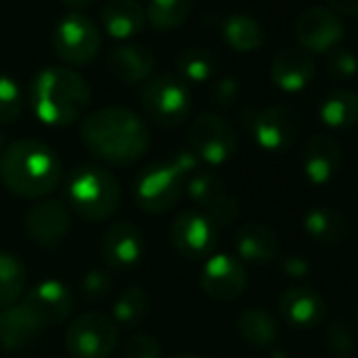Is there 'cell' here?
I'll return each instance as SVG.
<instances>
[{
  "mask_svg": "<svg viewBox=\"0 0 358 358\" xmlns=\"http://www.w3.org/2000/svg\"><path fill=\"white\" fill-rule=\"evenodd\" d=\"M226 184L224 179L215 173L209 171H196L190 182H188V196L192 199V203L207 213L213 205H217L224 196H226Z\"/></svg>",
  "mask_w": 358,
  "mask_h": 358,
  "instance_id": "4dcf8cb0",
  "label": "cell"
},
{
  "mask_svg": "<svg viewBox=\"0 0 358 358\" xmlns=\"http://www.w3.org/2000/svg\"><path fill=\"white\" fill-rule=\"evenodd\" d=\"M24 301L32 308V312L41 318L45 327L64 322L74 308V295L62 280H43L36 285Z\"/></svg>",
  "mask_w": 358,
  "mask_h": 358,
  "instance_id": "ac0fdd59",
  "label": "cell"
},
{
  "mask_svg": "<svg viewBox=\"0 0 358 358\" xmlns=\"http://www.w3.org/2000/svg\"><path fill=\"white\" fill-rule=\"evenodd\" d=\"M106 68L112 78L124 85H139L152 78L156 68V55L145 45L124 43L108 53Z\"/></svg>",
  "mask_w": 358,
  "mask_h": 358,
  "instance_id": "2e32d148",
  "label": "cell"
},
{
  "mask_svg": "<svg viewBox=\"0 0 358 358\" xmlns=\"http://www.w3.org/2000/svg\"><path fill=\"white\" fill-rule=\"evenodd\" d=\"M236 331L247 343L257 348H268L278 337L276 320L259 308L243 310L236 318Z\"/></svg>",
  "mask_w": 358,
  "mask_h": 358,
  "instance_id": "484cf974",
  "label": "cell"
},
{
  "mask_svg": "<svg viewBox=\"0 0 358 358\" xmlns=\"http://www.w3.org/2000/svg\"><path fill=\"white\" fill-rule=\"evenodd\" d=\"M345 30L337 13L327 7H306L295 20V38L297 47L314 53H331L343 41Z\"/></svg>",
  "mask_w": 358,
  "mask_h": 358,
  "instance_id": "30bf717a",
  "label": "cell"
},
{
  "mask_svg": "<svg viewBox=\"0 0 358 358\" xmlns=\"http://www.w3.org/2000/svg\"><path fill=\"white\" fill-rule=\"evenodd\" d=\"M236 251L241 259L251 264H270L278 255L276 234L264 224L251 222L236 232Z\"/></svg>",
  "mask_w": 358,
  "mask_h": 358,
  "instance_id": "603a6c76",
  "label": "cell"
},
{
  "mask_svg": "<svg viewBox=\"0 0 358 358\" xmlns=\"http://www.w3.org/2000/svg\"><path fill=\"white\" fill-rule=\"evenodd\" d=\"M26 266L13 253L0 251V308L17 303L26 291Z\"/></svg>",
  "mask_w": 358,
  "mask_h": 358,
  "instance_id": "83f0119b",
  "label": "cell"
},
{
  "mask_svg": "<svg viewBox=\"0 0 358 358\" xmlns=\"http://www.w3.org/2000/svg\"><path fill=\"white\" fill-rule=\"evenodd\" d=\"M3 145H5V137H3V131H0V154H3Z\"/></svg>",
  "mask_w": 358,
  "mask_h": 358,
  "instance_id": "ee69618b",
  "label": "cell"
},
{
  "mask_svg": "<svg viewBox=\"0 0 358 358\" xmlns=\"http://www.w3.org/2000/svg\"><path fill=\"white\" fill-rule=\"evenodd\" d=\"M70 230V211L57 199H43L26 213V232L41 247H57L68 238Z\"/></svg>",
  "mask_w": 358,
  "mask_h": 358,
  "instance_id": "5bb4252c",
  "label": "cell"
},
{
  "mask_svg": "<svg viewBox=\"0 0 358 358\" xmlns=\"http://www.w3.org/2000/svg\"><path fill=\"white\" fill-rule=\"evenodd\" d=\"M303 228L308 232V236L324 247H335L341 245L348 234H350V226L348 220L335 211V209H314L306 215Z\"/></svg>",
  "mask_w": 358,
  "mask_h": 358,
  "instance_id": "cb8c5ba5",
  "label": "cell"
},
{
  "mask_svg": "<svg viewBox=\"0 0 358 358\" xmlns=\"http://www.w3.org/2000/svg\"><path fill=\"white\" fill-rule=\"evenodd\" d=\"M91 101L87 80L64 66L41 70L30 85V103L34 114L51 127L76 122Z\"/></svg>",
  "mask_w": 358,
  "mask_h": 358,
  "instance_id": "3957f363",
  "label": "cell"
},
{
  "mask_svg": "<svg viewBox=\"0 0 358 358\" xmlns=\"http://www.w3.org/2000/svg\"><path fill=\"white\" fill-rule=\"evenodd\" d=\"M186 177L169 160L145 166L135 179V201L145 213L160 215L171 211L184 196Z\"/></svg>",
  "mask_w": 358,
  "mask_h": 358,
  "instance_id": "8992f818",
  "label": "cell"
},
{
  "mask_svg": "<svg viewBox=\"0 0 358 358\" xmlns=\"http://www.w3.org/2000/svg\"><path fill=\"white\" fill-rule=\"evenodd\" d=\"M220 228L201 211H184L171 224V245L186 259H205L217 245Z\"/></svg>",
  "mask_w": 358,
  "mask_h": 358,
  "instance_id": "7c38bea8",
  "label": "cell"
},
{
  "mask_svg": "<svg viewBox=\"0 0 358 358\" xmlns=\"http://www.w3.org/2000/svg\"><path fill=\"white\" fill-rule=\"evenodd\" d=\"M188 143L201 162L224 164L234 156L238 137L226 118L213 112H205L192 120L188 129Z\"/></svg>",
  "mask_w": 358,
  "mask_h": 358,
  "instance_id": "9c48e42d",
  "label": "cell"
},
{
  "mask_svg": "<svg viewBox=\"0 0 358 358\" xmlns=\"http://www.w3.org/2000/svg\"><path fill=\"white\" fill-rule=\"evenodd\" d=\"M45 324L32 312V308L22 299L0 314V345L5 350L26 348L32 339L41 335Z\"/></svg>",
  "mask_w": 358,
  "mask_h": 358,
  "instance_id": "ffe728a7",
  "label": "cell"
},
{
  "mask_svg": "<svg viewBox=\"0 0 358 358\" xmlns=\"http://www.w3.org/2000/svg\"><path fill=\"white\" fill-rule=\"evenodd\" d=\"M282 318L297 329H312L322 322L327 306L322 297L310 287H291L278 299Z\"/></svg>",
  "mask_w": 358,
  "mask_h": 358,
  "instance_id": "d6986e66",
  "label": "cell"
},
{
  "mask_svg": "<svg viewBox=\"0 0 358 358\" xmlns=\"http://www.w3.org/2000/svg\"><path fill=\"white\" fill-rule=\"evenodd\" d=\"M112 285H114L112 274L108 270L95 268V270L87 272L83 276V295L87 299H91V301H99V299H103V297L110 295Z\"/></svg>",
  "mask_w": 358,
  "mask_h": 358,
  "instance_id": "8d00e7d4",
  "label": "cell"
},
{
  "mask_svg": "<svg viewBox=\"0 0 358 358\" xmlns=\"http://www.w3.org/2000/svg\"><path fill=\"white\" fill-rule=\"evenodd\" d=\"M24 110V93L15 78L0 74V122L9 124L22 116Z\"/></svg>",
  "mask_w": 358,
  "mask_h": 358,
  "instance_id": "d6a6232c",
  "label": "cell"
},
{
  "mask_svg": "<svg viewBox=\"0 0 358 358\" xmlns=\"http://www.w3.org/2000/svg\"><path fill=\"white\" fill-rule=\"evenodd\" d=\"M282 270L289 274V276H295V278H301L310 272V264L299 257V255H289L282 259Z\"/></svg>",
  "mask_w": 358,
  "mask_h": 358,
  "instance_id": "ab89813d",
  "label": "cell"
},
{
  "mask_svg": "<svg viewBox=\"0 0 358 358\" xmlns=\"http://www.w3.org/2000/svg\"><path fill=\"white\" fill-rule=\"evenodd\" d=\"M320 118L333 129H350L358 124V93L333 91L320 106Z\"/></svg>",
  "mask_w": 358,
  "mask_h": 358,
  "instance_id": "f1b7e54d",
  "label": "cell"
},
{
  "mask_svg": "<svg viewBox=\"0 0 358 358\" xmlns=\"http://www.w3.org/2000/svg\"><path fill=\"white\" fill-rule=\"evenodd\" d=\"M177 76L186 85L188 83H205L215 72V55L205 47H188L175 59Z\"/></svg>",
  "mask_w": 358,
  "mask_h": 358,
  "instance_id": "f546056e",
  "label": "cell"
},
{
  "mask_svg": "<svg viewBox=\"0 0 358 358\" xmlns=\"http://www.w3.org/2000/svg\"><path fill=\"white\" fill-rule=\"evenodd\" d=\"M255 141L268 152H282L293 145L299 135V114L287 103H272L259 112H251V120L245 122Z\"/></svg>",
  "mask_w": 358,
  "mask_h": 358,
  "instance_id": "8fae6325",
  "label": "cell"
},
{
  "mask_svg": "<svg viewBox=\"0 0 358 358\" xmlns=\"http://www.w3.org/2000/svg\"><path fill=\"white\" fill-rule=\"evenodd\" d=\"M116 345L118 324L103 312H87L78 316L66 333V348L74 358H106Z\"/></svg>",
  "mask_w": 358,
  "mask_h": 358,
  "instance_id": "ba28073f",
  "label": "cell"
},
{
  "mask_svg": "<svg viewBox=\"0 0 358 358\" xmlns=\"http://www.w3.org/2000/svg\"><path fill=\"white\" fill-rule=\"evenodd\" d=\"M301 164L310 182L327 184L339 171L341 164V148L331 135H314L303 143Z\"/></svg>",
  "mask_w": 358,
  "mask_h": 358,
  "instance_id": "44dd1931",
  "label": "cell"
},
{
  "mask_svg": "<svg viewBox=\"0 0 358 358\" xmlns=\"http://www.w3.org/2000/svg\"><path fill=\"white\" fill-rule=\"evenodd\" d=\"M141 106L148 118L162 127L173 129L184 124L190 114L192 97L188 85L173 74H160L148 80L141 91Z\"/></svg>",
  "mask_w": 358,
  "mask_h": 358,
  "instance_id": "5b68a950",
  "label": "cell"
},
{
  "mask_svg": "<svg viewBox=\"0 0 358 358\" xmlns=\"http://www.w3.org/2000/svg\"><path fill=\"white\" fill-rule=\"evenodd\" d=\"M333 13H341L348 17H358V0H327Z\"/></svg>",
  "mask_w": 358,
  "mask_h": 358,
  "instance_id": "60d3db41",
  "label": "cell"
},
{
  "mask_svg": "<svg viewBox=\"0 0 358 358\" xmlns=\"http://www.w3.org/2000/svg\"><path fill=\"white\" fill-rule=\"evenodd\" d=\"M222 36L238 53H249V51H255L264 45L262 24L247 13L228 15L222 22Z\"/></svg>",
  "mask_w": 358,
  "mask_h": 358,
  "instance_id": "d4e9b609",
  "label": "cell"
},
{
  "mask_svg": "<svg viewBox=\"0 0 358 358\" xmlns=\"http://www.w3.org/2000/svg\"><path fill=\"white\" fill-rule=\"evenodd\" d=\"M99 17L103 30L116 41H129L137 36L148 24L145 11L137 0H108Z\"/></svg>",
  "mask_w": 358,
  "mask_h": 358,
  "instance_id": "7402d4cb",
  "label": "cell"
},
{
  "mask_svg": "<svg viewBox=\"0 0 358 358\" xmlns=\"http://www.w3.org/2000/svg\"><path fill=\"white\" fill-rule=\"evenodd\" d=\"M194 0H148L145 20L160 32H171L184 26L192 15Z\"/></svg>",
  "mask_w": 358,
  "mask_h": 358,
  "instance_id": "4316f807",
  "label": "cell"
},
{
  "mask_svg": "<svg viewBox=\"0 0 358 358\" xmlns=\"http://www.w3.org/2000/svg\"><path fill=\"white\" fill-rule=\"evenodd\" d=\"M160 356H162L160 343L150 333L137 331L124 343V358H160Z\"/></svg>",
  "mask_w": 358,
  "mask_h": 358,
  "instance_id": "e575fe53",
  "label": "cell"
},
{
  "mask_svg": "<svg viewBox=\"0 0 358 358\" xmlns=\"http://www.w3.org/2000/svg\"><path fill=\"white\" fill-rule=\"evenodd\" d=\"M316 74V62L314 55L303 51L301 47H287L276 53L270 66V78L272 83L289 93L301 91L312 83Z\"/></svg>",
  "mask_w": 358,
  "mask_h": 358,
  "instance_id": "e0dca14e",
  "label": "cell"
},
{
  "mask_svg": "<svg viewBox=\"0 0 358 358\" xmlns=\"http://www.w3.org/2000/svg\"><path fill=\"white\" fill-rule=\"evenodd\" d=\"M327 345L337 356H350L354 350V333L348 322L335 318L327 327Z\"/></svg>",
  "mask_w": 358,
  "mask_h": 358,
  "instance_id": "836d02e7",
  "label": "cell"
},
{
  "mask_svg": "<svg viewBox=\"0 0 358 358\" xmlns=\"http://www.w3.org/2000/svg\"><path fill=\"white\" fill-rule=\"evenodd\" d=\"M62 160L36 139H20L0 154V182L22 199H47L62 182Z\"/></svg>",
  "mask_w": 358,
  "mask_h": 358,
  "instance_id": "7a4b0ae2",
  "label": "cell"
},
{
  "mask_svg": "<svg viewBox=\"0 0 358 358\" xmlns=\"http://www.w3.org/2000/svg\"><path fill=\"white\" fill-rule=\"evenodd\" d=\"M122 192L116 177L97 166H76L68 179V201L70 207L87 222H101L116 213Z\"/></svg>",
  "mask_w": 358,
  "mask_h": 358,
  "instance_id": "277c9868",
  "label": "cell"
},
{
  "mask_svg": "<svg viewBox=\"0 0 358 358\" xmlns=\"http://www.w3.org/2000/svg\"><path fill=\"white\" fill-rule=\"evenodd\" d=\"M173 358H199V356H194V354H175Z\"/></svg>",
  "mask_w": 358,
  "mask_h": 358,
  "instance_id": "7bdbcfd3",
  "label": "cell"
},
{
  "mask_svg": "<svg viewBox=\"0 0 358 358\" xmlns=\"http://www.w3.org/2000/svg\"><path fill=\"white\" fill-rule=\"evenodd\" d=\"M150 310V299H148V293L141 289V287H127L116 303H114V310H112V318L116 324H122V327H135L139 324L145 314Z\"/></svg>",
  "mask_w": 358,
  "mask_h": 358,
  "instance_id": "1f68e13d",
  "label": "cell"
},
{
  "mask_svg": "<svg viewBox=\"0 0 358 358\" xmlns=\"http://www.w3.org/2000/svg\"><path fill=\"white\" fill-rule=\"evenodd\" d=\"M327 72L335 80H348L358 72V57L348 49H335L327 59Z\"/></svg>",
  "mask_w": 358,
  "mask_h": 358,
  "instance_id": "d590c367",
  "label": "cell"
},
{
  "mask_svg": "<svg viewBox=\"0 0 358 358\" xmlns=\"http://www.w3.org/2000/svg\"><path fill=\"white\" fill-rule=\"evenodd\" d=\"M249 276L243 262L230 253L211 255L201 274L203 291L217 301H232L247 289Z\"/></svg>",
  "mask_w": 358,
  "mask_h": 358,
  "instance_id": "4fadbf2b",
  "label": "cell"
},
{
  "mask_svg": "<svg viewBox=\"0 0 358 358\" xmlns=\"http://www.w3.org/2000/svg\"><path fill=\"white\" fill-rule=\"evenodd\" d=\"M53 49L70 66H89L99 55L101 32L89 15L70 11L53 28Z\"/></svg>",
  "mask_w": 358,
  "mask_h": 358,
  "instance_id": "52a82bcc",
  "label": "cell"
},
{
  "mask_svg": "<svg viewBox=\"0 0 358 358\" xmlns=\"http://www.w3.org/2000/svg\"><path fill=\"white\" fill-rule=\"evenodd\" d=\"M80 137L95 158L114 166L137 162L150 148L148 124L124 106L91 112L80 124Z\"/></svg>",
  "mask_w": 358,
  "mask_h": 358,
  "instance_id": "6da1fadb",
  "label": "cell"
},
{
  "mask_svg": "<svg viewBox=\"0 0 358 358\" xmlns=\"http://www.w3.org/2000/svg\"><path fill=\"white\" fill-rule=\"evenodd\" d=\"M238 95H241V83L234 76L220 78L213 87V93H211L215 106H220V108H232L236 103Z\"/></svg>",
  "mask_w": 358,
  "mask_h": 358,
  "instance_id": "74e56055",
  "label": "cell"
},
{
  "mask_svg": "<svg viewBox=\"0 0 358 358\" xmlns=\"http://www.w3.org/2000/svg\"><path fill=\"white\" fill-rule=\"evenodd\" d=\"M62 3L68 7V9H72V11H83V9H87V7H91L95 0H62Z\"/></svg>",
  "mask_w": 358,
  "mask_h": 358,
  "instance_id": "b9f144b4",
  "label": "cell"
},
{
  "mask_svg": "<svg viewBox=\"0 0 358 358\" xmlns=\"http://www.w3.org/2000/svg\"><path fill=\"white\" fill-rule=\"evenodd\" d=\"M166 160H169L179 173H182L186 179H188V175L192 177V175L199 171V166H201L199 156H196L190 148H179V150H175Z\"/></svg>",
  "mask_w": 358,
  "mask_h": 358,
  "instance_id": "f35d334b",
  "label": "cell"
},
{
  "mask_svg": "<svg viewBox=\"0 0 358 358\" xmlns=\"http://www.w3.org/2000/svg\"><path fill=\"white\" fill-rule=\"evenodd\" d=\"M101 253H103V262L112 270L124 272V270L135 268L143 255L141 230L127 220L114 222L112 226H108L103 234Z\"/></svg>",
  "mask_w": 358,
  "mask_h": 358,
  "instance_id": "9a60e30c",
  "label": "cell"
}]
</instances>
